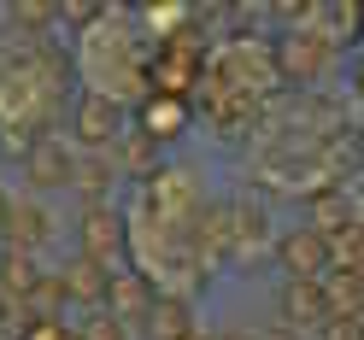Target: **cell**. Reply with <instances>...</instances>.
Here are the masks:
<instances>
[{"instance_id":"1","label":"cell","mask_w":364,"mask_h":340,"mask_svg":"<svg viewBox=\"0 0 364 340\" xmlns=\"http://www.w3.org/2000/svg\"><path fill=\"white\" fill-rule=\"evenodd\" d=\"M71 135L82 153H112L124 141V106L106 94V88H82L71 106Z\"/></svg>"},{"instance_id":"2","label":"cell","mask_w":364,"mask_h":340,"mask_svg":"<svg viewBox=\"0 0 364 340\" xmlns=\"http://www.w3.org/2000/svg\"><path fill=\"white\" fill-rule=\"evenodd\" d=\"M277 264H282L288 282H323L329 270H335L329 264V241L317 235V229H306V223L277 235Z\"/></svg>"},{"instance_id":"3","label":"cell","mask_w":364,"mask_h":340,"mask_svg":"<svg viewBox=\"0 0 364 340\" xmlns=\"http://www.w3.org/2000/svg\"><path fill=\"white\" fill-rule=\"evenodd\" d=\"M77 253L112 270V264H118V253H124V217L112 212V206H82V223H77Z\"/></svg>"},{"instance_id":"4","label":"cell","mask_w":364,"mask_h":340,"mask_svg":"<svg viewBox=\"0 0 364 340\" xmlns=\"http://www.w3.org/2000/svg\"><path fill=\"white\" fill-rule=\"evenodd\" d=\"M71 170H77V153L53 141V135H41L36 147H24V182L36 194H53V188H71Z\"/></svg>"},{"instance_id":"5","label":"cell","mask_w":364,"mask_h":340,"mask_svg":"<svg viewBox=\"0 0 364 340\" xmlns=\"http://www.w3.org/2000/svg\"><path fill=\"white\" fill-rule=\"evenodd\" d=\"M277 317H282V329H294V334H317L329 323V300H323V282H282V293H277Z\"/></svg>"},{"instance_id":"6","label":"cell","mask_w":364,"mask_h":340,"mask_svg":"<svg viewBox=\"0 0 364 340\" xmlns=\"http://www.w3.org/2000/svg\"><path fill=\"white\" fill-rule=\"evenodd\" d=\"M59 287H65V305L77 300V305H88V311H100L106 293H112V270L95 264V258H82V253H71L65 270H59Z\"/></svg>"},{"instance_id":"7","label":"cell","mask_w":364,"mask_h":340,"mask_svg":"<svg viewBox=\"0 0 364 340\" xmlns=\"http://www.w3.org/2000/svg\"><path fill=\"white\" fill-rule=\"evenodd\" d=\"M12 246V253H36V246H48L53 241V212L41 206V199H12V212H6V235H0Z\"/></svg>"},{"instance_id":"8","label":"cell","mask_w":364,"mask_h":340,"mask_svg":"<svg viewBox=\"0 0 364 340\" xmlns=\"http://www.w3.org/2000/svg\"><path fill=\"white\" fill-rule=\"evenodd\" d=\"M188 129V106H182L176 94L165 100V94H147L141 100V135L153 147H165V141H176V135Z\"/></svg>"},{"instance_id":"9","label":"cell","mask_w":364,"mask_h":340,"mask_svg":"<svg viewBox=\"0 0 364 340\" xmlns=\"http://www.w3.org/2000/svg\"><path fill=\"white\" fill-rule=\"evenodd\" d=\"M112 182H118V165L112 153H77V170H71V188L82 194V206H106Z\"/></svg>"},{"instance_id":"10","label":"cell","mask_w":364,"mask_h":340,"mask_svg":"<svg viewBox=\"0 0 364 340\" xmlns=\"http://www.w3.org/2000/svg\"><path fill=\"white\" fill-rule=\"evenodd\" d=\"M41 282V264L36 253H12V246H0V300L18 305V300H30V287Z\"/></svg>"},{"instance_id":"11","label":"cell","mask_w":364,"mask_h":340,"mask_svg":"<svg viewBox=\"0 0 364 340\" xmlns=\"http://www.w3.org/2000/svg\"><path fill=\"white\" fill-rule=\"evenodd\" d=\"M141 329H147V340H188L194 334V311L182 300H153L141 311Z\"/></svg>"},{"instance_id":"12","label":"cell","mask_w":364,"mask_h":340,"mask_svg":"<svg viewBox=\"0 0 364 340\" xmlns=\"http://www.w3.org/2000/svg\"><path fill=\"white\" fill-rule=\"evenodd\" d=\"M323 300H329V317H364V276L358 270H329Z\"/></svg>"},{"instance_id":"13","label":"cell","mask_w":364,"mask_h":340,"mask_svg":"<svg viewBox=\"0 0 364 340\" xmlns=\"http://www.w3.org/2000/svg\"><path fill=\"white\" fill-rule=\"evenodd\" d=\"M347 223H358V217H353V206H347L341 194H317V199H311V212H306V229H317L323 241H329V235H341Z\"/></svg>"},{"instance_id":"14","label":"cell","mask_w":364,"mask_h":340,"mask_svg":"<svg viewBox=\"0 0 364 340\" xmlns=\"http://www.w3.org/2000/svg\"><path fill=\"white\" fill-rule=\"evenodd\" d=\"M329 264L335 270H358V276H364V223H347L341 235H329Z\"/></svg>"},{"instance_id":"15","label":"cell","mask_w":364,"mask_h":340,"mask_svg":"<svg viewBox=\"0 0 364 340\" xmlns=\"http://www.w3.org/2000/svg\"><path fill=\"white\" fill-rule=\"evenodd\" d=\"M77 340H129V329L112 311H88L82 323H77Z\"/></svg>"},{"instance_id":"16","label":"cell","mask_w":364,"mask_h":340,"mask_svg":"<svg viewBox=\"0 0 364 340\" xmlns=\"http://www.w3.org/2000/svg\"><path fill=\"white\" fill-rule=\"evenodd\" d=\"M317 340H364V323L358 317H329V323L317 329Z\"/></svg>"},{"instance_id":"17","label":"cell","mask_w":364,"mask_h":340,"mask_svg":"<svg viewBox=\"0 0 364 340\" xmlns=\"http://www.w3.org/2000/svg\"><path fill=\"white\" fill-rule=\"evenodd\" d=\"M6 18H12V24H30V30H41V24L53 18V12H48V6H12Z\"/></svg>"},{"instance_id":"18","label":"cell","mask_w":364,"mask_h":340,"mask_svg":"<svg viewBox=\"0 0 364 340\" xmlns=\"http://www.w3.org/2000/svg\"><path fill=\"white\" fill-rule=\"evenodd\" d=\"M259 340H306V334H294V329H282V323H277V329H264Z\"/></svg>"},{"instance_id":"19","label":"cell","mask_w":364,"mask_h":340,"mask_svg":"<svg viewBox=\"0 0 364 340\" xmlns=\"http://www.w3.org/2000/svg\"><path fill=\"white\" fill-rule=\"evenodd\" d=\"M6 212H12V194L0 188V235H6Z\"/></svg>"},{"instance_id":"20","label":"cell","mask_w":364,"mask_h":340,"mask_svg":"<svg viewBox=\"0 0 364 340\" xmlns=\"http://www.w3.org/2000/svg\"><path fill=\"white\" fill-rule=\"evenodd\" d=\"M212 340H259V334H247V329H223V334H212Z\"/></svg>"},{"instance_id":"21","label":"cell","mask_w":364,"mask_h":340,"mask_svg":"<svg viewBox=\"0 0 364 340\" xmlns=\"http://www.w3.org/2000/svg\"><path fill=\"white\" fill-rule=\"evenodd\" d=\"M6 323H12V305H6V300H0V329H6Z\"/></svg>"},{"instance_id":"22","label":"cell","mask_w":364,"mask_h":340,"mask_svg":"<svg viewBox=\"0 0 364 340\" xmlns=\"http://www.w3.org/2000/svg\"><path fill=\"white\" fill-rule=\"evenodd\" d=\"M353 82H358V94H364V59H358V71H353Z\"/></svg>"},{"instance_id":"23","label":"cell","mask_w":364,"mask_h":340,"mask_svg":"<svg viewBox=\"0 0 364 340\" xmlns=\"http://www.w3.org/2000/svg\"><path fill=\"white\" fill-rule=\"evenodd\" d=\"M188 340H212V334H200V329H194V334H188Z\"/></svg>"}]
</instances>
